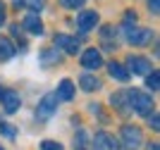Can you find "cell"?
<instances>
[{
    "instance_id": "12",
    "label": "cell",
    "mask_w": 160,
    "mask_h": 150,
    "mask_svg": "<svg viewBox=\"0 0 160 150\" xmlns=\"http://www.w3.org/2000/svg\"><path fill=\"white\" fill-rule=\"evenodd\" d=\"M55 95H58V100H72L74 98V84L69 81V79H62Z\"/></svg>"
},
{
    "instance_id": "9",
    "label": "cell",
    "mask_w": 160,
    "mask_h": 150,
    "mask_svg": "<svg viewBox=\"0 0 160 150\" xmlns=\"http://www.w3.org/2000/svg\"><path fill=\"white\" fill-rule=\"evenodd\" d=\"M81 65L86 67V69H98L103 65V57H100V52L96 48H88L84 55H81Z\"/></svg>"
},
{
    "instance_id": "28",
    "label": "cell",
    "mask_w": 160,
    "mask_h": 150,
    "mask_svg": "<svg viewBox=\"0 0 160 150\" xmlns=\"http://www.w3.org/2000/svg\"><path fill=\"white\" fill-rule=\"evenodd\" d=\"M0 93H2V91H0Z\"/></svg>"
},
{
    "instance_id": "19",
    "label": "cell",
    "mask_w": 160,
    "mask_h": 150,
    "mask_svg": "<svg viewBox=\"0 0 160 150\" xmlns=\"http://www.w3.org/2000/svg\"><path fill=\"white\" fill-rule=\"evenodd\" d=\"M0 133L5 138H10V141L17 138V131H14V126H10V124H0Z\"/></svg>"
},
{
    "instance_id": "7",
    "label": "cell",
    "mask_w": 160,
    "mask_h": 150,
    "mask_svg": "<svg viewBox=\"0 0 160 150\" xmlns=\"http://www.w3.org/2000/svg\"><path fill=\"white\" fill-rule=\"evenodd\" d=\"M93 150H120V148H117V141L108 131H98L93 136Z\"/></svg>"
},
{
    "instance_id": "13",
    "label": "cell",
    "mask_w": 160,
    "mask_h": 150,
    "mask_svg": "<svg viewBox=\"0 0 160 150\" xmlns=\"http://www.w3.org/2000/svg\"><path fill=\"white\" fill-rule=\"evenodd\" d=\"M108 72H110V76L117 79V81H129V72L120 62H110V65H108Z\"/></svg>"
},
{
    "instance_id": "23",
    "label": "cell",
    "mask_w": 160,
    "mask_h": 150,
    "mask_svg": "<svg viewBox=\"0 0 160 150\" xmlns=\"http://www.w3.org/2000/svg\"><path fill=\"white\" fill-rule=\"evenodd\" d=\"M148 7H151V12L158 14L160 12V0H148Z\"/></svg>"
},
{
    "instance_id": "4",
    "label": "cell",
    "mask_w": 160,
    "mask_h": 150,
    "mask_svg": "<svg viewBox=\"0 0 160 150\" xmlns=\"http://www.w3.org/2000/svg\"><path fill=\"white\" fill-rule=\"evenodd\" d=\"M141 141H143V136L136 126H124L122 129V148L124 150H136L141 145Z\"/></svg>"
},
{
    "instance_id": "29",
    "label": "cell",
    "mask_w": 160,
    "mask_h": 150,
    "mask_svg": "<svg viewBox=\"0 0 160 150\" xmlns=\"http://www.w3.org/2000/svg\"><path fill=\"white\" fill-rule=\"evenodd\" d=\"M0 150H2V148H0Z\"/></svg>"
},
{
    "instance_id": "16",
    "label": "cell",
    "mask_w": 160,
    "mask_h": 150,
    "mask_svg": "<svg viewBox=\"0 0 160 150\" xmlns=\"http://www.w3.org/2000/svg\"><path fill=\"white\" fill-rule=\"evenodd\" d=\"M14 55V46L7 38H0V60H10Z\"/></svg>"
},
{
    "instance_id": "14",
    "label": "cell",
    "mask_w": 160,
    "mask_h": 150,
    "mask_svg": "<svg viewBox=\"0 0 160 150\" xmlns=\"http://www.w3.org/2000/svg\"><path fill=\"white\" fill-rule=\"evenodd\" d=\"M79 84H81V88H84V91H93V88H100V81H98L96 76H91V74H81Z\"/></svg>"
},
{
    "instance_id": "26",
    "label": "cell",
    "mask_w": 160,
    "mask_h": 150,
    "mask_svg": "<svg viewBox=\"0 0 160 150\" xmlns=\"http://www.w3.org/2000/svg\"><path fill=\"white\" fill-rule=\"evenodd\" d=\"M148 150H158V143H153V145H151V148H148Z\"/></svg>"
},
{
    "instance_id": "27",
    "label": "cell",
    "mask_w": 160,
    "mask_h": 150,
    "mask_svg": "<svg viewBox=\"0 0 160 150\" xmlns=\"http://www.w3.org/2000/svg\"><path fill=\"white\" fill-rule=\"evenodd\" d=\"M14 2H17V5H22V0H14Z\"/></svg>"
},
{
    "instance_id": "25",
    "label": "cell",
    "mask_w": 160,
    "mask_h": 150,
    "mask_svg": "<svg viewBox=\"0 0 160 150\" xmlns=\"http://www.w3.org/2000/svg\"><path fill=\"white\" fill-rule=\"evenodd\" d=\"M5 24V5H2V2H0V26Z\"/></svg>"
},
{
    "instance_id": "10",
    "label": "cell",
    "mask_w": 160,
    "mask_h": 150,
    "mask_svg": "<svg viewBox=\"0 0 160 150\" xmlns=\"http://www.w3.org/2000/svg\"><path fill=\"white\" fill-rule=\"evenodd\" d=\"M55 46L62 48L65 52H77L79 50V41L72 38V36H67V33H58V36H55Z\"/></svg>"
},
{
    "instance_id": "17",
    "label": "cell",
    "mask_w": 160,
    "mask_h": 150,
    "mask_svg": "<svg viewBox=\"0 0 160 150\" xmlns=\"http://www.w3.org/2000/svg\"><path fill=\"white\" fill-rule=\"evenodd\" d=\"M58 62H60V55H58V52L55 50H43L41 52V65H58Z\"/></svg>"
},
{
    "instance_id": "24",
    "label": "cell",
    "mask_w": 160,
    "mask_h": 150,
    "mask_svg": "<svg viewBox=\"0 0 160 150\" xmlns=\"http://www.w3.org/2000/svg\"><path fill=\"white\" fill-rule=\"evenodd\" d=\"M151 126H153L155 131L160 129V117H158V114H155V112H153V117H151Z\"/></svg>"
},
{
    "instance_id": "22",
    "label": "cell",
    "mask_w": 160,
    "mask_h": 150,
    "mask_svg": "<svg viewBox=\"0 0 160 150\" xmlns=\"http://www.w3.org/2000/svg\"><path fill=\"white\" fill-rule=\"evenodd\" d=\"M27 2H29V7H31V10H36V12L46 5V0H27Z\"/></svg>"
},
{
    "instance_id": "18",
    "label": "cell",
    "mask_w": 160,
    "mask_h": 150,
    "mask_svg": "<svg viewBox=\"0 0 160 150\" xmlns=\"http://www.w3.org/2000/svg\"><path fill=\"white\" fill-rule=\"evenodd\" d=\"M146 86L151 88V91H158V88H160V74L155 72V69L146 76Z\"/></svg>"
},
{
    "instance_id": "21",
    "label": "cell",
    "mask_w": 160,
    "mask_h": 150,
    "mask_svg": "<svg viewBox=\"0 0 160 150\" xmlns=\"http://www.w3.org/2000/svg\"><path fill=\"white\" fill-rule=\"evenodd\" d=\"M60 2H62L65 7H69V10H74V7H81L86 0H60Z\"/></svg>"
},
{
    "instance_id": "5",
    "label": "cell",
    "mask_w": 160,
    "mask_h": 150,
    "mask_svg": "<svg viewBox=\"0 0 160 150\" xmlns=\"http://www.w3.org/2000/svg\"><path fill=\"white\" fill-rule=\"evenodd\" d=\"M124 69H127L129 72V76H132V74H141V76H143V74H151L153 72V67H151V62H148L146 57H139V55H134V57H129L127 60V67H124Z\"/></svg>"
},
{
    "instance_id": "3",
    "label": "cell",
    "mask_w": 160,
    "mask_h": 150,
    "mask_svg": "<svg viewBox=\"0 0 160 150\" xmlns=\"http://www.w3.org/2000/svg\"><path fill=\"white\" fill-rule=\"evenodd\" d=\"M127 29V41L132 46H148L153 41V31L151 29H141V26H124Z\"/></svg>"
},
{
    "instance_id": "2",
    "label": "cell",
    "mask_w": 160,
    "mask_h": 150,
    "mask_svg": "<svg viewBox=\"0 0 160 150\" xmlns=\"http://www.w3.org/2000/svg\"><path fill=\"white\" fill-rule=\"evenodd\" d=\"M58 112V95L55 93H48V95H43L38 103V107H36V117L38 119H50Z\"/></svg>"
},
{
    "instance_id": "6",
    "label": "cell",
    "mask_w": 160,
    "mask_h": 150,
    "mask_svg": "<svg viewBox=\"0 0 160 150\" xmlns=\"http://www.w3.org/2000/svg\"><path fill=\"white\" fill-rule=\"evenodd\" d=\"M96 24H98V12H93V10H86V12H81L79 17H77V31H79L81 36H86Z\"/></svg>"
},
{
    "instance_id": "11",
    "label": "cell",
    "mask_w": 160,
    "mask_h": 150,
    "mask_svg": "<svg viewBox=\"0 0 160 150\" xmlns=\"http://www.w3.org/2000/svg\"><path fill=\"white\" fill-rule=\"evenodd\" d=\"M24 29H27L31 36H43V22L36 12L33 14H27V19H24Z\"/></svg>"
},
{
    "instance_id": "15",
    "label": "cell",
    "mask_w": 160,
    "mask_h": 150,
    "mask_svg": "<svg viewBox=\"0 0 160 150\" xmlns=\"http://www.w3.org/2000/svg\"><path fill=\"white\" fill-rule=\"evenodd\" d=\"M110 103H112L117 110H122V112H127V107H129V98H127V93H115L112 98H110Z\"/></svg>"
},
{
    "instance_id": "1",
    "label": "cell",
    "mask_w": 160,
    "mask_h": 150,
    "mask_svg": "<svg viewBox=\"0 0 160 150\" xmlns=\"http://www.w3.org/2000/svg\"><path fill=\"white\" fill-rule=\"evenodd\" d=\"M127 98H129V107H134V112H139L143 117H151V114H153V98H151L148 93L132 88V91H127Z\"/></svg>"
},
{
    "instance_id": "20",
    "label": "cell",
    "mask_w": 160,
    "mask_h": 150,
    "mask_svg": "<svg viewBox=\"0 0 160 150\" xmlns=\"http://www.w3.org/2000/svg\"><path fill=\"white\" fill-rule=\"evenodd\" d=\"M41 148H43V150H60L62 145L58 143V141H43V143H41Z\"/></svg>"
},
{
    "instance_id": "8",
    "label": "cell",
    "mask_w": 160,
    "mask_h": 150,
    "mask_svg": "<svg viewBox=\"0 0 160 150\" xmlns=\"http://www.w3.org/2000/svg\"><path fill=\"white\" fill-rule=\"evenodd\" d=\"M0 100H2V107H5V112H10V114H14V112L19 110V95H17V91H2L0 93Z\"/></svg>"
}]
</instances>
